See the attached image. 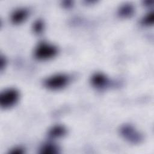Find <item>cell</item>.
Segmentation results:
<instances>
[{"label":"cell","instance_id":"1","mask_svg":"<svg viewBox=\"0 0 154 154\" xmlns=\"http://www.w3.org/2000/svg\"><path fill=\"white\" fill-rule=\"evenodd\" d=\"M57 48L46 43H40L35 49L34 56L40 60H46L53 58L57 54Z\"/></svg>","mask_w":154,"mask_h":154},{"label":"cell","instance_id":"2","mask_svg":"<svg viewBox=\"0 0 154 154\" xmlns=\"http://www.w3.org/2000/svg\"><path fill=\"white\" fill-rule=\"evenodd\" d=\"M19 98V91L14 88H9L1 93L0 105L2 108H8L16 103Z\"/></svg>","mask_w":154,"mask_h":154},{"label":"cell","instance_id":"3","mask_svg":"<svg viewBox=\"0 0 154 154\" xmlns=\"http://www.w3.org/2000/svg\"><path fill=\"white\" fill-rule=\"evenodd\" d=\"M69 82V78L64 74L53 75L45 81V85L51 90H59L64 87Z\"/></svg>","mask_w":154,"mask_h":154},{"label":"cell","instance_id":"4","mask_svg":"<svg viewBox=\"0 0 154 154\" xmlns=\"http://www.w3.org/2000/svg\"><path fill=\"white\" fill-rule=\"evenodd\" d=\"M120 132L122 135L126 140L134 144L139 143L143 140L142 135L132 126L129 125H126L122 126Z\"/></svg>","mask_w":154,"mask_h":154},{"label":"cell","instance_id":"5","mask_svg":"<svg viewBox=\"0 0 154 154\" xmlns=\"http://www.w3.org/2000/svg\"><path fill=\"white\" fill-rule=\"evenodd\" d=\"M91 81L94 87L99 88L105 87L108 83V79L106 76L100 73H97L93 75L91 77Z\"/></svg>","mask_w":154,"mask_h":154},{"label":"cell","instance_id":"6","mask_svg":"<svg viewBox=\"0 0 154 154\" xmlns=\"http://www.w3.org/2000/svg\"><path fill=\"white\" fill-rule=\"evenodd\" d=\"M28 12L24 8H20L15 10L11 16V20L14 24H20L22 23L27 17Z\"/></svg>","mask_w":154,"mask_h":154},{"label":"cell","instance_id":"7","mask_svg":"<svg viewBox=\"0 0 154 154\" xmlns=\"http://www.w3.org/2000/svg\"><path fill=\"white\" fill-rule=\"evenodd\" d=\"M66 132V131L64 126L61 125H56L49 129L48 134L50 137L55 138L63 137L65 135Z\"/></svg>","mask_w":154,"mask_h":154},{"label":"cell","instance_id":"8","mask_svg":"<svg viewBox=\"0 0 154 154\" xmlns=\"http://www.w3.org/2000/svg\"><path fill=\"white\" fill-rule=\"evenodd\" d=\"M58 152V147L53 144H46L43 145L40 149V153L45 154H52L57 153Z\"/></svg>","mask_w":154,"mask_h":154},{"label":"cell","instance_id":"9","mask_svg":"<svg viewBox=\"0 0 154 154\" xmlns=\"http://www.w3.org/2000/svg\"><path fill=\"white\" fill-rule=\"evenodd\" d=\"M134 12L133 7L130 5H125L123 6L119 10V14L122 17H129Z\"/></svg>","mask_w":154,"mask_h":154},{"label":"cell","instance_id":"10","mask_svg":"<svg viewBox=\"0 0 154 154\" xmlns=\"http://www.w3.org/2000/svg\"><path fill=\"white\" fill-rule=\"evenodd\" d=\"M153 13L151 12L147 14L143 19L141 20V23L145 26H150L152 25L153 23Z\"/></svg>","mask_w":154,"mask_h":154},{"label":"cell","instance_id":"11","mask_svg":"<svg viewBox=\"0 0 154 154\" xmlns=\"http://www.w3.org/2000/svg\"><path fill=\"white\" fill-rule=\"evenodd\" d=\"M43 29V23L42 20H38L33 25V30L34 32L37 34H40L42 32Z\"/></svg>","mask_w":154,"mask_h":154},{"label":"cell","instance_id":"12","mask_svg":"<svg viewBox=\"0 0 154 154\" xmlns=\"http://www.w3.org/2000/svg\"><path fill=\"white\" fill-rule=\"evenodd\" d=\"M24 152L23 149L21 147H16L10 152L11 154H22Z\"/></svg>","mask_w":154,"mask_h":154},{"label":"cell","instance_id":"13","mask_svg":"<svg viewBox=\"0 0 154 154\" xmlns=\"http://www.w3.org/2000/svg\"><path fill=\"white\" fill-rule=\"evenodd\" d=\"M5 63H6L5 59H4L2 57H1L0 60V67L1 69H2V68L5 66Z\"/></svg>","mask_w":154,"mask_h":154}]
</instances>
